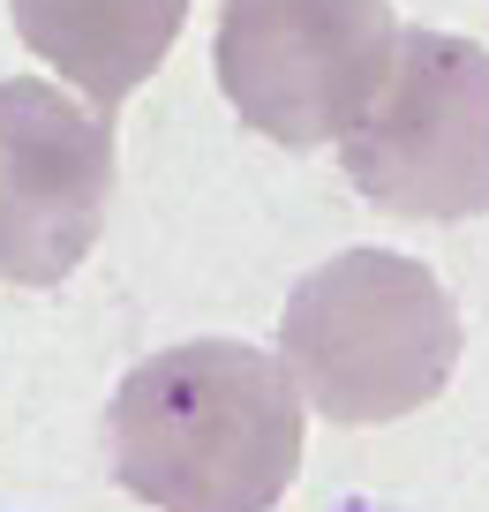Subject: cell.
I'll return each instance as SVG.
<instances>
[{
    "label": "cell",
    "instance_id": "cell-1",
    "mask_svg": "<svg viewBox=\"0 0 489 512\" xmlns=\"http://www.w3.org/2000/svg\"><path fill=\"white\" fill-rule=\"evenodd\" d=\"M301 445L294 377L249 339L158 347L106 400V467L151 512H271Z\"/></svg>",
    "mask_w": 489,
    "mask_h": 512
},
{
    "label": "cell",
    "instance_id": "cell-2",
    "mask_svg": "<svg viewBox=\"0 0 489 512\" xmlns=\"http://www.w3.org/2000/svg\"><path fill=\"white\" fill-rule=\"evenodd\" d=\"M279 362L324 422H407L459 369V309L422 256L339 249L286 294Z\"/></svg>",
    "mask_w": 489,
    "mask_h": 512
},
{
    "label": "cell",
    "instance_id": "cell-3",
    "mask_svg": "<svg viewBox=\"0 0 489 512\" xmlns=\"http://www.w3.org/2000/svg\"><path fill=\"white\" fill-rule=\"evenodd\" d=\"M399 53L392 0H219L211 68L256 136L286 151L347 144Z\"/></svg>",
    "mask_w": 489,
    "mask_h": 512
},
{
    "label": "cell",
    "instance_id": "cell-4",
    "mask_svg": "<svg viewBox=\"0 0 489 512\" xmlns=\"http://www.w3.org/2000/svg\"><path fill=\"white\" fill-rule=\"evenodd\" d=\"M347 181L392 219L452 226L489 211V46L459 31H399L377 106L339 144Z\"/></svg>",
    "mask_w": 489,
    "mask_h": 512
},
{
    "label": "cell",
    "instance_id": "cell-5",
    "mask_svg": "<svg viewBox=\"0 0 489 512\" xmlns=\"http://www.w3.org/2000/svg\"><path fill=\"white\" fill-rule=\"evenodd\" d=\"M113 204V128L38 76H0V287H61Z\"/></svg>",
    "mask_w": 489,
    "mask_h": 512
},
{
    "label": "cell",
    "instance_id": "cell-6",
    "mask_svg": "<svg viewBox=\"0 0 489 512\" xmlns=\"http://www.w3.org/2000/svg\"><path fill=\"white\" fill-rule=\"evenodd\" d=\"M8 16L23 46L61 83H76L98 121H113L174 53L189 0H8Z\"/></svg>",
    "mask_w": 489,
    "mask_h": 512
}]
</instances>
